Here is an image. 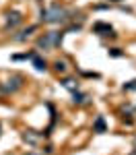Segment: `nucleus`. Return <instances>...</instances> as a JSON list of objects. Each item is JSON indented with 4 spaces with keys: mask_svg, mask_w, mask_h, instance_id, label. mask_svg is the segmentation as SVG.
Listing matches in <instances>:
<instances>
[{
    "mask_svg": "<svg viewBox=\"0 0 136 155\" xmlns=\"http://www.w3.org/2000/svg\"><path fill=\"white\" fill-rule=\"evenodd\" d=\"M124 91H136V79L134 81H130V83L124 85Z\"/></svg>",
    "mask_w": 136,
    "mask_h": 155,
    "instance_id": "4468645a",
    "label": "nucleus"
},
{
    "mask_svg": "<svg viewBox=\"0 0 136 155\" xmlns=\"http://www.w3.org/2000/svg\"><path fill=\"white\" fill-rule=\"evenodd\" d=\"M21 85H23L21 83V77H12L11 81H6V83L0 87V91H2V93H12V91H17Z\"/></svg>",
    "mask_w": 136,
    "mask_h": 155,
    "instance_id": "7ed1b4c3",
    "label": "nucleus"
},
{
    "mask_svg": "<svg viewBox=\"0 0 136 155\" xmlns=\"http://www.w3.org/2000/svg\"><path fill=\"white\" fill-rule=\"evenodd\" d=\"M62 35H64V33H60V31H49V33H43V35L37 39V48H41V50L56 48V46H60Z\"/></svg>",
    "mask_w": 136,
    "mask_h": 155,
    "instance_id": "f03ea898",
    "label": "nucleus"
},
{
    "mask_svg": "<svg viewBox=\"0 0 136 155\" xmlns=\"http://www.w3.org/2000/svg\"><path fill=\"white\" fill-rule=\"evenodd\" d=\"M109 54H111V56H122V52H120V50H109Z\"/></svg>",
    "mask_w": 136,
    "mask_h": 155,
    "instance_id": "2eb2a0df",
    "label": "nucleus"
},
{
    "mask_svg": "<svg viewBox=\"0 0 136 155\" xmlns=\"http://www.w3.org/2000/svg\"><path fill=\"white\" fill-rule=\"evenodd\" d=\"M111 2H118V0H111Z\"/></svg>",
    "mask_w": 136,
    "mask_h": 155,
    "instance_id": "f3484780",
    "label": "nucleus"
},
{
    "mask_svg": "<svg viewBox=\"0 0 136 155\" xmlns=\"http://www.w3.org/2000/svg\"><path fill=\"white\" fill-rule=\"evenodd\" d=\"M23 141H29V143H37V141H39V137H37V134H33V132H25V134H23Z\"/></svg>",
    "mask_w": 136,
    "mask_h": 155,
    "instance_id": "f8f14e48",
    "label": "nucleus"
},
{
    "mask_svg": "<svg viewBox=\"0 0 136 155\" xmlns=\"http://www.w3.org/2000/svg\"><path fill=\"white\" fill-rule=\"evenodd\" d=\"M93 31L99 35H113V27L109 23H95L93 25Z\"/></svg>",
    "mask_w": 136,
    "mask_h": 155,
    "instance_id": "20e7f679",
    "label": "nucleus"
},
{
    "mask_svg": "<svg viewBox=\"0 0 136 155\" xmlns=\"http://www.w3.org/2000/svg\"><path fill=\"white\" fill-rule=\"evenodd\" d=\"M33 66H35V71H39V72H43L46 68H48V64H46V60H41L39 56H33Z\"/></svg>",
    "mask_w": 136,
    "mask_h": 155,
    "instance_id": "423d86ee",
    "label": "nucleus"
},
{
    "mask_svg": "<svg viewBox=\"0 0 136 155\" xmlns=\"http://www.w3.org/2000/svg\"><path fill=\"white\" fill-rule=\"evenodd\" d=\"M93 130H95V132H105V118H103V116H99V118L95 120Z\"/></svg>",
    "mask_w": 136,
    "mask_h": 155,
    "instance_id": "0eeeda50",
    "label": "nucleus"
},
{
    "mask_svg": "<svg viewBox=\"0 0 136 155\" xmlns=\"http://www.w3.org/2000/svg\"><path fill=\"white\" fill-rule=\"evenodd\" d=\"M72 97H74V99H72L74 104H85V101H87V95H85V93H81V91H74Z\"/></svg>",
    "mask_w": 136,
    "mask_h": 155,
    "instance_id": "9d476101",
    "label": "nucleus"
},
{
    "mask_svg": "<svg viewBox=\"0 0 136 155\" xmlns=\"http://www.w3.org/2000/svg\"><path fill=\"white\" fill-rule=\"evenodd\" d=\"M134 151H136V139H134Z\"/></svg>",
    "mask_w": 136,
    "mask_h": 155,
    "instance_id": "dca6fc26",
    "label": "nucleus"
},
{
    "mask_svg": "<svg viewBox=\"0 0 136 155\" xmlns=\"http://www.w3.org/2000/svg\"><path fill=\"white\" fill-rule=\"evenodd\" d=\"M33 56H35V52H27V54H14V56H12V60H27V58L33 60Z\"/></svg>",
    "mask_w": 136,
    "mask_h": 155,
    "instance_id": "9b49d317",
    "label": "nucleus"
},
{
    "mask_svg": "<svg viewBox=\"0 0 136 155\" xmlns=\"http://www.w3.org/2000/svg\"><path fill=\"white\" fill-rule=\"evenodd\" d=\"M132 155H136V151H134V153H132Z\"/></svg>",
    "mask_w": 136,
    "mask_h": 155,
    "instance_id": "a211bd4d",
    "label": "nucleus"
},
{
    "mask_svg": "<svg viewBox=\"0 0 136 155\" xmlns=\"http://www.w3.org/2000/svg\"><path fill=\"white\" fill-rule=\"evenodd\" d=\"M62 85H64V87H66V89H68V91H78V83H76V81H72V79H64V81H62Z\"/></svg>",
    "mask_w": 136,
    "mask_h": 155,
    "instance_id": "6e6552de",
    "label": "nucleus"
},
{
    "mask_svg": "<svg viewBox=\"0 0 136 155\" xmlns=\"http://www.w3.org/2000/svg\"><path fill=\"white\" fill-rule=\"evenodd\" d=\"M54 68H56V72H64L66 71V64H64L62 60H56V62H54Z\"/></svg>",
    "mask_w": 136,
    "mask_h": 155,
    "instance_id": "ddd939ff",
    "label": "nucleus"
},
{
    "mask_svg": "<svg viewBox=\"0 0 136 155\" xmlns=\"http://www.w3.org/2000/svg\"><path fill=\"white\" fill-rule=\"evenodd\" d=\"M70 15H72V12H68L64 6L54 4V6H49L46 11H41V21H43V23H64V21L70 19Z\"/></svg>",
    "mask_w": 136,
    "mask_h": 155,
    "instance_id": "f257e3e1",
    "label": "nucleus"
},
{
    "mask_svg": "<svg viewBox=\"0 0 136 155\" xmlns=\"http://www.w3.org/2000/svg\"><path fill=\"white\" fill-rule=\"evenodd\" d=\"M35 29H37L35 25H31V27H27V29H25L23 33H21V35H17V37H14V39H17V41H23V39H27V37L31 35V33H33Z\"/></svg>",
    "mask_w": 136,
    "mask_h": 155,
    "instance_id": "1a4fd4ad",
    "label": "nucleus"
},
{
    "mask_svg": "<svg viewBox=\"0 0 136 155\" xmlns=\"http://www.w3.org/2000/svg\"><path fill=\"white\" fill-rule=\"evenodd\" d=\"M23 21V17L19 15V12H8V19H6V29H12V27H17V25Z\"/></svg>",
    "mask_w": 136,
    "mask_h": 155,
    "instance_id": "39448f33",
    "label": "nucleus"
}]
</instances>
